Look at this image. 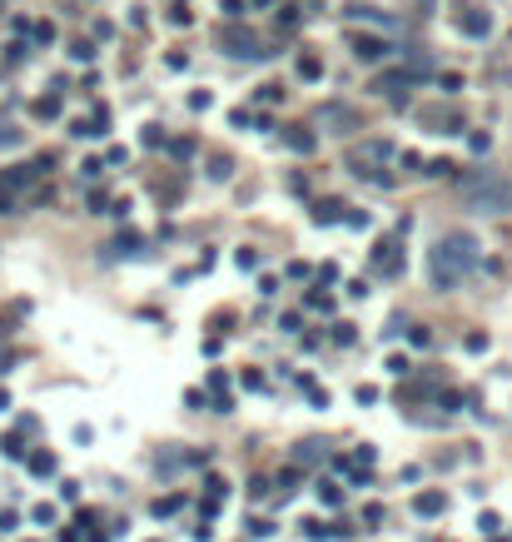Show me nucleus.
Listing matches in <instances>:
<instances>
[{"mask_svg": "<svg viewBox=\"0 0 512 542\" xmlns=\"http://www.w3.org/2000/svg\"><path fill=\"white\" fill-rule=\"evenodd\" d=\"M15 139H20V135L10 130V124H5V130H0V144H15Z\"/></svg>", "mask_w": 512, "mask_h": 542, "instance_id": "nucleus-35", "label": "nucleus"}, {"mask_svg": "<svg viewBox=\"0 0 512 542\" xmlns=\"http://www.w3.org/2000/svg\"><path fill=\"white\" fill-rule=\"evenodd\" d=\"M373 274H403V249H398V239H378V249H373Z\"/></svg>", "mask_w": 512, "mask_h": 542, "instance_id": "nucleus-7", "label": "nucleus"}, {"mask_svg": "<svg viewBox=\"0 0 512 542\" xmlns=\"http://www.w3.org/2000/svg\"><path fill=\"white\" fill-rule=\"evenodd\" d=\"M169 512H179V497H159L155 503V517H169Z\"/></svg>", "mask_w": 512, "mask_h": 542, "instance_id": "nucleus-23", "label": "nucleus"}, {"mask_svg": "<svg viewBox=\"0 0 512 542\" xmlns=\"http://www.w3.org/2000/svg\"><path fill=\"white\" fill-rule=\"evenodd\" d=\"M309 308H324V314H329V308H333V299H329V294H318V289H313V294H309Z\"/></svg>", "mask_w": 512, "mask_h": 542, "instance_id": "nucleus-29", "label": "nucleus"}, {"mask_svg": "<svg viewBox=\"0 0 512 542\" xmlns=\"http://www.w3.org/2000/svg\"><path fill=\"white\" fill-rule=\"evenodd\" d=\"M304 532H309V537H329V528L318 523V517H309V523H304Z\"/></svg>", "mask_w": 512, "mask_h": 542, "instance_id": "nucleus-34", "label": "nucleus"}, {"mask_svg": "<svg viewBox=\"0 0 512 542\" xmlns=\"http://www.w3.org/2000/svg\"><path fill=\"white\" fill-rule=\"evenodd\" d=\"M458 194H463L467 210H478V214H507L512 210V184L498 179V174H487V170L482 174H463Z\"/></svg>", "mask_w": 512, "mask_h": 542, "instance_id": "nucleus-2", "label": "nucleus"}, {"mask_svg": "<svg viewBox=\"0 0 512 542\" xmlns=\"http://www.w3.org/2000/svg\"><path fill=\"white\" fill-rule=\"evenodd\" d=\"M80 174H85V179H90V184H95V179L104 174V164H100V159H85V170H80Z\"/></svg>", "mask_w": 512, "mask_h": 542, "instance_id": "nucleus-27", "label": "nucleus"}, {"mask_svg": "<svg viewBox=\"0 0 512 542\" xmlns=\"http://www.w3.org/2000/svg\"><path fill=\"white\" fill-rule=\"evenodd\" d=\"M209 393H214V413H229V408H234V398H229V379H224L219 368L209 373Z\"/></svg>", "mask_w": 512, "mask_h": 542, "instance_id": "nucleus-11", "label": "nucleus"}, {"mask_svg": "<svg viewBox=\"0 0 512 542\" xmlns=\"http://www.w3.org/2000/svg\"><path fill=\"white\" fill-rule=\"evenodd\" d=\"M298 75H304V80H318V75H324V65H318V55H298Z\"/></svg>", "mask_w": 512, "mask_h": 542, "instance_id": "nucleus-17", "label": "nucleus"}, {"mask_svg": "<svg viewBox=\"0 0 512 542\" xmlns=\"http://www.w3.org/2000/svg\"><path fill=\"white\" fill-rule=\"evenodd\" d=\"M60 110H65V100H60V95H45V100H35V115H40V120H55Z\"/></svg>", "mask_w": 512, "mask_h": 542, "instance_id": "nucleus-14", "label": "nucleus"}, {"mask_svg": "<svg viewBox=\"0 0 512 542\" xmlns=\"http://www.w3.org/2000/svg\"><path fill=\"white\" fill-rule=\"evenodd\" d=\"M20 60H25V45H10V55H5V70H15Z\"/></svg>", "mask_w": 512, "mask_h": 542, "instance_id": "nucleus-33", "label": "nucleus"}, {"mask_svg": "<svg viewBox=\"0 0 512 542\" xmlns=\"http://www.w3.org/2000/svg\"><path fill=\"white\" fill-rule=\"evenodd\" d=\"M244 388H254V393H264L269 383H264V373H244Z\"/></svg>", "mask_w": 512, "mask_h": 542, "instance_id": "nucleus-32", "label": "nucleus"}, {"mask_svg": "<svg viewBox=\"0 0 512 542\" xmlns=\"http://www.w3.org/2000/svg\"><path fill=\"white\" fill-rule=\"evenodd\" d=\"M70 55H75V60H95V45H90V40H75Z\"/></svg>", "mask_w": 512, "mask_h": 542, "instance_id": "nucleus-22", "label": "nucleus"}, {"mask_svg": "<svg viewBox=\"0 0 512 542\" xmlns=\"http://www.w3.org/2000/svg\"><path fill=\"white\" fill-rule=\"evenodd\" d=\"M35 174H40V170H35V164H15V170L5 174V184H10V190H25V184H30Z\"/></svg>", "mask_w": 512, "mask_h": 542, "instance_id": "nucleus-13", "label": "nucleus"}, {"mask_svg": "<svg viewBox=\"0 0 512 542\" xmlns=\"http://www.w3.org/2000/svg\"><path fill=\"white\" fill-rule=\"evenodd\" d=\"M478 264H482L478 239H473V234H463V229H453V234H443V239L433 244V254H428V274H433V284L447 294V289H458Z\"/></svg>", "mask_w": 512, "mask_h": 542, "instance_id": "nucleus-1", "label": "nucleus"}, {"mask_svg": "<svg viewBox=\"0 0 512 542\" xmlns=\"http://www.w3.org/2000/svg\"><path fill=\"white\" fill-rule=\"evenodd\" d=\"M438 85H443V90H447V95H458V90H463V80H458V75H453V70H447V75H438Z\"/></svg>", "mask_w": 512, "mask_h": 542, "instance_id": "nucleus-24", "label": "nucleus"}, {"mask_svg": "<svg viewBox=\"0 0 512 542\" xmlns=\"http://www.w3.org/2000/svg\"><path fill=\"white\" fill-rule=\"evenodd\" d=\"M219 45H229V55H239V60H264V40L254 35V30H239V25H224L219 30Z\"/></svg>", "mask_w": 512, "mask_h": 542, "instance_id": "nucleus-4", "label": "nucleus"}, {"mask_svg": "<svg viewBox=\"0 0 512 542\" xmlns=\"http://www.w3.org/2000/svg\"><path fill=\"white\" fill-rule=\"evenodd\" d=\"M144 144H149V150H159V144H164V135H159V124H149V130H144Z\"/></svg>", "mask_w": 512, "mask_h": 542, "instance_id": "nucleus-30", "label": "nucleus"}, {"mask_svg": "<svg viewBox=\"0 0 512 542\" xmlns=\"http://www.w3.org/2000/svg\"><path fill=\"white\" fill-rule=\"evenodd\" d=\"M35 40H40V45H50V40H55V25H50V20H40V25H35Z\"/></svg>", "mask_w": 512, "mask_h": 542, "instance_id": "nucleus-26", "label": "nucleus"}, {"mask_svg": "<svg viewBox=\"0 0 512 542\" xmlns=\"http://www.w3.org/2000/svg\"><path fill=\"white\" fill-rule=\"evenodd\" d=\"M30 473H35V477H50V473H55V458H50V453H35V458H30Z\"/></svg>", "mask_w": 512, "mask_h": 542, "instance_id": "nucleus-18", "label": "nucleus"}, {"mask_svg": "<svg viewBox=\"0 0 512 542\" xmlns=\"http://www.w3.org/2000/svg\"><path fill=\"white\" fill-rule=\"evenodd\" d=\"M169 155H175V159H189V155H194V139H175V144H169Z\"/></svg>", "mask_w": 512, "mask_h": 542, "instance_id": "nucleus-20", "label": "nucleus"}, {"mask_svg": "<svg viewBox=\"0 0 512 542\" xmlns=\"http://www.w3.org/2000/svg\"><path fill=\"white\" fill-rule=\"evenodd\" d=\"M443 508H447L443 493H418V497H413V512H418V517H438Z\"/></svg>", "mask_w": 512, "mask_h": 542, "instance_id": "nucleus-12", "label": "nucleus"}, {"mask_svg": "<svg viewBox=\"0 0 512 542\" xmlns=\"http://www.w3.org/2000/svg\"><path fill=\"white\" fill-rule=\"evenodd\" d=\"M338 210H344L338 199H329V204H313V219H318V224H338V219H344Z\"/></svg>", "mask_w": 512, "mask_h": 542, "instance_id": "nucleus-15", "label": "nucleus"}, {"mask_svg": "<svg viewBox=\"0 0 512 542\" xmlns=\"http://www.w3.org/2000/svg\"><path fill=\"white\" fill-rule=\"evenodd\" d=\"M284 144H289L293 155H313V150H318V135L309 130V124H289V130H284Z\"/></svg>", "mask_w": 512, "mask_h": 542, "instance_id": "nucleus-9", "label": "nucleus"}, {"mask_svg": "<svg viewBox=\"0 0 512 542\" xmlns=\"http://www.w3.org/2000/svg\"><path fill=\"white\" fill-rule=\"evenodd\" d=\"M293 458H298V463H313V458H318V443H298Z\"/></svg>", "mask_w": 512, "mask_h": 542, "instance_id": "nucleus-28", "label": "nucleus"}, {"mask_svg": "<svg viewBox=\"0 0 512 542\" xmlns=\"http://www.w3.org/2000/svg\"><path fill=\"white\" fill-rule=\"evenodd\" d=\"M333 339L338 343H353V324H333Z\"/></svg>", "mask_w": 512, "mask_h": 542, "instance_id": "nucleus-31", "label": "nucleus"}, {"mask_svg": "<svg viewBox=\"0 0 512 542\" xmlns=\"http://www.w3.org/2000/svg\"><path fill=\"white\" fill-rule=\"evenodd\" d=\"M453 170H458L453 159H433V164H428V170H423V174H453Z\"/></svg>", "mask_w": 512, "mask_h": 542, "instance_id": "nucleus-25", "label": "nucleus"}, {"mask_svg": "<svg viewBox=\"0 0 512 542\" xmlns=\"http://www.w3.org/2000/svg\"><path fill=\"white\" fill-rule=\"evenodd\" d=\"M398 150H393V144L388 139H368V144H353V150H348V170L353 174H368L373 184H393V174H383V164H388Z\"/></svg>", "mask_w": 512, "mask_h": 542, "instance_id": "nucleus-3", "label": "nucleus"}, {"mask_svg": "<svg viewBox=\"0 0 512 542\" xmlns=\"http://www.w3.org/2000/svg\"><path fill=\"white\" fill-rule=\"evenodd\" d=\"M318 124L333 130V135H348V130H358V115L348 105H324V110H318Z\"/></svg>", "mask_w": 512, "mask_h": 542, "instance_id": "nucleus-8", "label": "nucleus"}, {"mask_svg": "<svg viewBox=\"0 0 512 542\" xmlns=\"http://www.w3.org/2000/svg\"><path fill=\"white\" fill-rule=\"evenodd\" d=\"M234 264H239V269H259V254H254V249H239V254H234Z\"/></svg>", "mask_w": 512, "mask_h": 542, "instance_id": "nucleus-21", "label": "nucleus"}, {"mask_svg": "<svg viewBox=\"0 0 512 542\" xmlns=\"http://www.w3.org/2000/svg\"><path fill=\"white\" fill-rule=\"evenodd\" d=\"M418 124H423V130H433V135H458L463 130V115L453 105H423L418 110Z\"/></svg>", "mask_w": 512, "mask_h": 542, "instance_id": "nucleus-5", "label": "nucleus"}, {"mask_svg": "<svg viewBox=\"0 0 512 542\" xmlns=\"http://www.w3.org/2000/svg\"><path fill=\"white\" fill-rule=\"evenodd\" d=\"M458 30L473 35V40H482L487 30H493V15H487V10H463V15H458Z\"/></svg>", "mask_w": 512, "mask_h": 542, "instance_id": "nucleus-10", "label": "nucleus"}, {"mask_svg": "<svg viewBox=\"0 0 512 542\" xmlns=\"http://www.w3.org/2000/svg\"><path fill=\"white\" fill-rule=\"evenodd\" d=\"M313 493H318V503H324V508H338V503H344V493H338V483H318Z\"/></svg>", "mask_w": 512, "mask_h": 542, "instance_id": "nucleus-16", "label": "nucleus"}, {"mask_svg": "<svg viewBox=\"0 0 512 542\" xmlns=\"http://www.w3.org/2000/svg\"><path fill=\"white\" fill-rule=\"evenodd\" d=\"M348 50H353V60H364V65H378V60H388L393 55V45L383 35H353L348 40Z\"/></svg>", "mask_w": 512, "mask_h": 542, "instance_id": "nucleus-6", "label": "nucleus"}, {"mask_svg": "<svg viewBox=\"0 0 512 542\" xmlns=\"http://www.w3.org/2000/svg\"><path fill=\"white\" fill-rule=\"evenodd\" d=\"M229 170H234L229 155H214V159H209V174H214V179H229Z\"/></svg>", "mask_w": 512, "mask_h": 542, "instance_id": "nucleus-19", "label": "nucleus"}]
</instances>
